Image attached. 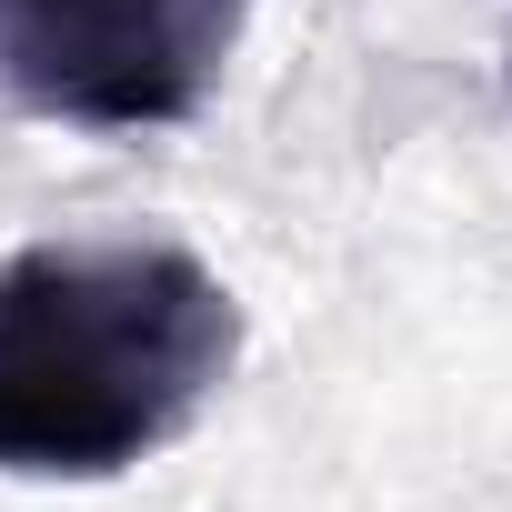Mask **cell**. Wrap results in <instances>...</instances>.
<instances>
[{
	"label": "cell",
	"instance_id": "obj_1",
	"mask_svg": "<svg viewBox=\"0 0 512 512\" xmlns=\"http://www.w3.org/2000/svg\"><path fill=\"white\" fill-rule=\"evenodd\" d=\"M241 362V302L181 241H31L0 262V472L111 482L181 442Z\"/></svg>",
	"mask_w": 512,
	"mask_h": 512
},
{
	"label": "cell",
	"instance_id": "obj_2",
	"mask_svg": "<svg viewBox=\"0 0 512 512\" xmlns=\"http://www.w3.org/2000/svg\"><path fill=\"white\" fill-rule=\"evenodd\" d=\"M251 0H0V91L71 131H171L211 101Z\"/></svg>",
	"mask_w": 512,
	"mask_h": 512
}]
</instances>
